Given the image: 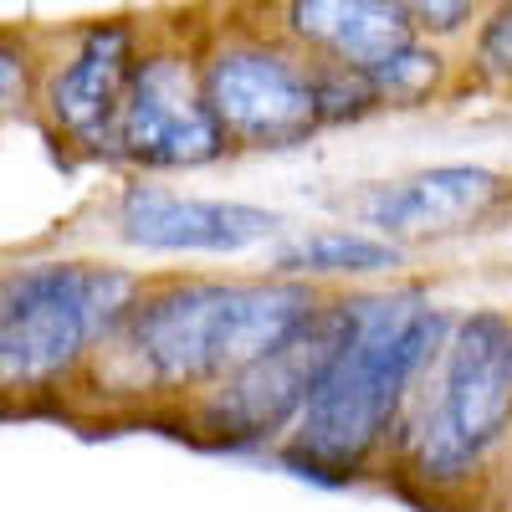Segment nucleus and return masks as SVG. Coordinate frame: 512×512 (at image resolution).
Returning <instances> with one entry per match:
<instances>
[{"label":"nucleus","mask_w":512,"mask_h":512,"mask_svg":"<svg viewBox=\"0 0 512 512\" xmlns=\"http://www.w3.org/2000/svg\"><path fill=\"white\" fill-rule=\"evenodd\" d=\"M308 313L313 297L292 282H190L128 308L113 354L139 384L190 390L246 369Z\"/></svg>","instance_id":"nucleus-1"},{"label":"nucleus","mask_w":512,"mask_h":512,"mask_svg":"<svg viewBox=\"0 0 512 512\" xmlns=\"http://www.w3.org/2000/svg\"><path fill=\"white\" fill-rule=\"evenodd\" d=\"M349 308H354L349 338L328 364L308 410L297 415V441H292L297 461L328 466V472H349L379 446L405 384L441 338V313L420 292L359 297Z\"/></svg>","instance_id":"nucleus-2"},{"label":"nucleus","mask_w":512,"mask_h":512,"mask_svg":"<svg viewBox=\"0 0 512 512\" xmlns=\"http://www.w3.org/2000/svg\"><path fill=\"white\" fill-rule=\"evenodd\" d=\"M128 282L113 267L41 262L6 277L0 297V374L6 384H47L77 364L128 308Z\"/></svg>","instance_id":"nucleus-3"},{"label":"nucleus","mask_w":512,"mask_h":512,"mask_svg":"<svg viewBox=\"0 0 512 512\" xmlns=\"http://www.w3.org/2000/svg\"><path fill=\"white\" fill-rule=\"evenodd\" d=\"M512 415V323L497 313H472L446 344L441 395L420 431V472L461 477Z\"/></svg>","instance_id":"nucleus-4"},{"label":"nucleus","mask_w":512,"mask_h":512,"mask_svg":"<svg viewBox=\"0 0 512 512\" xmlns=\"http://www.w3.org/2000/svg\"><path fill=\"white\" fill-rule=\"evenodd\" d=\"M349 323H354L349 303L313 308L267 354H256L246 369L221 379V390L205 400V420L221 436H272L277 425L297 420L308 410V400L318 395L328 364L344 349Z\"/></svg>","instance_id":"nucleus-5"},{"label":"nucleus","mask_w":512,"mask_h":512,"mask_svg":"<svg viewBox=\"0 0 512 512\" xmlns=\"http://www.w3.org/2000/svg\"><path fill=\"white\" fill-rule=\"evenodd\" d=\"M221 139L226 128L210 108L205 88L190 77V67L175 57H154L128 82V98L108 144H118V154L154 169H190L216 159Z\"/></svg>","instance_id":"nucleus-6"},{"label":"nucleus","mask_w":512,"mask_h":512,"mask_svg":"<svg viewBox=\"0 0 512 512\" xmlns=\"http://www.w3.org/2000/svg\"><path fill=\"white\" fill-rule=\"evenodd\" d=\"M205 98L221 128L241 144H297L323 118V93L272 52H226L205 72Z\"/></svg>","instance_id":"nucleus-7"},{"label":"nucleus","mask_w":512,"mask_h":512,"mask_svg":"<svg viewBox=\"0 0 512 512\" xmlns=\"http://www.w3.org/2000/svg\"><path fill=\"white\" fill-rule=\"evenodd\" d=\"M282 221L241 200H195L134 185L118 205V231L144 251H241L267 241Z\"/></svg>","instance_id":"nucleus-8"},{"label":"nucleus","mask_w":512,"mask_h":512,"mask_svg":"<svg viewBox=\"0 0 512 512\" xmlns=\"http://www.w3.org/2000/svg\"><path fill=\"white\" fill-rule=\"evenodd\" d=\"M497 200H502V180L492 169L446 164V169H425L415 180L374 190L364 200V221L384 236H446L482 221Z\"/></svg>","instance_id":"nucleus-9"},{"label":"nucleus","mask_w":512,"mask_h":512,"mask_svg":"<svg viewBox=\"0 0 512 512\" xmlns=\"http://www.w3.org/2000/svg\"><path fill=\"white\" fill-rule=\"evenodd\" d=\"M128 31L123 26H103L77 47V57L57 72L52 82V113L67 134L77 139H113V123L123 113L128 82H134V67H128Z\"/></svg>","instance_id":"nucleus-10"},{"label":"nucleus","mask_w":512,"mask_h":512,"mask_svg":"<svg viewBox=\"0 0 512 512\" xmlns=\"http://www.w3.org/2000/svg\"><path fill=\"white\" fill-rule=\"evenodd\" d=\"M292 31L349 72H374L410 47V21L395 0H292Z\"/></svg>","instance_id":"nucleus-11"},{"label":"nucleus","mask_w":512,"mask_h":512,"mask_svg":"<svg viewBox=\"0 0 512 512\" xmlns=\"http://www.w3.org/2000/svg\"><path fill=\"white\" fill-rule=\"evenodd\" d=\"M395 262H400V251L390 241H369V236H349V231L297 236L272 251L277 272H384Z\"/></svg>","instance_id":"nucleus-12"},{"label":"nucleus","mask_w":512,"mask_h":512,"mask_svg":"<svg viewBox=\"0 0 512 512\" xmlns=\"http://www.w3.org/2000/svg\"><path fill=\"white\" fill-rule=\"evenodd\" d=\"M436 72H441L436 57H431V52H420L415 41H410L405 52H395L390 62H379V67L364 72V77H369V88H374L379 103H415V98L436 82Z\"/></svg>","instance_id":"nucleus-13"},{"label":"nucleus","mask_w":512,"mask_h":512,"mask_svg":"<svg viewBox=\"0 0 512 512\" xmlns=\"http://www.w3.org/2000/svg\"><path fill=\"white\" fill-rule=\"evenodd\" d=\"M400 16L420 31H456L472 11V0H395Z\"/></svg>","instance_id":"nucleus-14"},{"label":"nucleus","mask_w":512,"mask_h":512,"mask_svg":"<svg viewBox=\"0 0 512 512\" xmlns=\"http://www.w3.org/2000/svg\"><path fill=\"white\" fill-rule=\"evenodd\" d=\"M482 62H487L492 72L512 77V11L497 16V26L487 31V41H482Z\"/></svg>","instance_id":"nucleus-15"},{"label":"nucleus","mask_w":512,"mask_h":512,"mask_svg":"<svg viewBox=\"0 0 512 512\" xmlns=\"http://www.w3.org/2000/svg\"><path fill=\"white\" fill-rule=\"evenodd\" d=\"M16 98V52H6V103Z\"/></svg>","instance_id":"nucleus-16"}]
</instances>
